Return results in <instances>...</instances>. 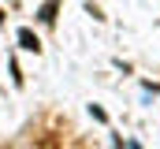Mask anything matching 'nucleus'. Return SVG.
I'll return each instance as SVG.
<instances>
[{
	"mask_svg": "<svg viewBox=\"0 0 160 149\" xmlns=\"http://www.w3.org/2000/svg\"><path fill=\"white\" fill-rule=\"evenodd\" d=\"M19 45H22V49H30V52H41V41H38L34 30H19Z\"/></svg>",
	"mask_w": 160,
	"mask_h": 149,
	"instance_id": "f257e3e1",
	"label": "nucleus"
},
{
	"mask_svg": "<svg viewBox=\"0 0 160 149\" xmlns=\"http://www.w3.org/2000/svg\"><path fill=\"white\" fill-rule=\"evenodd\" d=\"M56 11H60V0H48V4L41 8V23H52V19H56Z\"/></svg>",
	"mask_w": 160,
	"mask_h": 149,
	"instance_id": "f03ea898",
	"label": "nucleus"
},
{
	"mask_svg": "<svg viewBox=\"0 0 160 149\" xmlns=\"http://www.w3.org/2000/svg\"><path fill=\"white\" fill-rule=\"evenodd\" d=\"M38 149H60V134H45L38 142Z\"/></svg>",
	"mask_w": 160,
	"mask_h": 149,
	"instance_id": "7ed1b4c3",
	"label": "nucleus"
}]
</instances>
